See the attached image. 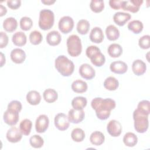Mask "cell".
<instances>
[{
    "label": "cell",
    "mask_w": 150,
    "mask_h": 150,
    "mask_svg": "<svg viewBox=\"0 0 150 150\" xmlns=\"http://www.w3.org/2000/svg\"><path fill=\"white\" fill-rule=\"evenodd\" d=\"M10 56L13 62L16 64H21L25 60L26 53L23 50L19 48H15L11 51Z\"/></svg>",
    "instance_id": "cell-15"
},
{
    "label": "cell",
    "mask_w": 150,
    "mask_h": 150,
    "mask_svg": "<svg viewBox=\"0 0 150 150\" xmlns=\"http://www.w3.org/2000/svg\"><path fill=\"white\" fill-rule=\"evenodd\" d=\"M110 69L111 71L114 73L122 74L126 73L128 69L127 64L121 60L115 61L110 64Z\"/></svg>",
    "instance_id": "cell-16"
},
{
    "label": "cell",
    "mask_w": 150,
    "mask_h": 150,
    "mask_svg": "<svg viewBox=\"0 0 150 150\" xmlns=\"http://www.w3.org/2000/svg\"><path fill=\"white\" fill-rule=\"evenodd\" d=\"M146 64L142 60L137 59L133 62L132 64V70L135 75L141 76L144 74L146 71Z\"/></svg>",
    "instance_id": "cell-18"
},
{
    "label": "cell",
    "mask_w": 150,
    "mask_h": 150,
    "mask_svg": "<svg viewBox=\"0 0 150 150\" xmlns=\"http://www.w3.org/2000/svg\"><path fill=\"white\" fill-rule=\"evenodd\" d=\"M91 11L95 13L101 12L104 8V2L103 0H92L90 4Z\"/></svg>",
    "instance_id": "cell-37"
},
{
    "label": "cell",
    "mask_w": 150,
    "mask_h": 150,
    "mask_svg": "<svg viewBox=\"0 0 150 150\" xmlns=\"http://www.w3.org/2000/svg\"><path fill=\"white\" fill-rule=\"evenodd\" d=\"M26 98L29 104L36 105L40 103L41 101V96L38 91L36 90H31L27 93Z\"/></svg>",
    "instance_id": "cell-22"
},
{
    "label": "cell",
    "mask_w": 150,
    "mask_h": 150,
    "mask_svg": "<svg viewBox=\"0 0 150 150\" xmlns=\"http://www.w3.org/2000/svg\"><path fill=\"white\" fill-rule=\"evenodd\" d=\"M49 120L48 117L45 114L38 116L35 122V129L38 133H43L48 128Z\"/></svg>",
    "instance_id": "cell-9"
},
{
    "label": "cell",
    "mask_w": 150,
    "mask_h": 150,
    "mask_svg": "<svg viewBox=\"0 0 150 150\" xmlns=\"http://www.w3.org/2000/svg\"><path fill=\"white\" fill-rule=\"evenodd\" d=\"M91 105L96 111L97 118L101 120H107L111 114V111L116 106L115 101L110 98L96 97L92 100Z\"/></svg>",
    "instance_id": "cell-1"
},
{
    "label": "cell",
    "mask_w": 150,
    "mask_h": 150,
    "mask_svg": "<svg viewBox=\"0 0 150 150\" xmlns=\"http://www.w3.org/2000/svg\"><path fill=\"white\" fill-rule=\"evenodd\" d=\"M67 52L72 57H77L82 51V45L80 38L76 35H70L67 39Z\"/></svg>",
    "instance_id": "cell-5"
},
{
    "label": "cell",
    "mask_w": 150,
    "mask_h": 150,
    "mask_svg": "<svg viewBox=\"0 0 150 150\" xmlns=\"http://www.w3.org/2000/svg\"><path fill=\"white\" fill-rule=\"evenodd\" d=\"M131 18V15L128 13L118 12L113 16L114 22L120 26H124Z\"/></svg>",
    "instance_id": "cell-17"
},
{
    "label": "cell",
    "mask_w": 150,
    "mask_h": 150,
    "mask_svg": "<svg viewBox=\"0 0 150 150\" xmlns=\"http://www.w3.org/2000/svg\"><path fill=\"white\" fill-rule=\"evenodd\" d=\"M54 66L57 71L64 77L71 76L74 70L73 62L64 55L59 56L55 59Z\"/></svg>",
    "instance_id": "cell-2"
},
{
    "label": "cell",
    "mask_w": 150,
    "mask_h": 150,
    "mask_svg": "<svg viewBox=\"0 0 150 150\" xmlns=\"http://www.w3.org/2000/svg\"><path fill=\"white\" fill-rule=\"evenodd\" d=\"M72 90L77 93H83L87 90L88 86L86 82L81 80H74L71 86Z\"/></svg>",
    "instance_id": "cell-21"
},
{
    "label": "cell",
    "mask_w": 150,
    "mask_h": 150,
    "mask_svg": "<svg viewBox=\"0 0 150 150\" xmlns=\"http://www.w3.org/2000/svg\"><path fill=\"white\" fill-rule=\"evenodd\" d=\"M43 39V36L41 33L38 30L32 31L29 35L30 42L34 45H39L41 43Z\"/></svg>",
    "instance_id": "cell-38"
},
{
    "label": "cell",
    "mask_w": 150,
    "mask_h": 150,
    "mask_svg": "<svg viewBox=\"0 0 150 150\" xmlns=\"http://www.w3.org/2000/svg\"><path fill=\"white\" fill-rule=\"evenodd\" d=\"M122 1H119V0H110L109 1L110 6L111 8L117 10L120 8H121Z\"/></svg>",
    "instance_id": "cell-47"
},
{
    "label": "cell",
    "mask_w": 150,
    "mask_h": 150,
    "mask_svg": "<svg viewBox=\"0 0 150 150\" xmlns=\"http://www.w3.org/2000/svg\"><path fill=\"white\" fill-rule=\"evenodd\" d=\"M143 3L142 0H129L122 1L121 8L124 11H128L132 13L137 12Z\"/></svg>",
    "instance_id": "cell-11"
},
{
    "label": "cell",
    "mask_w": 150,
    "mask_h": 150,
    "mask_svg": "<svg viewBox=\"0 0 150 150\" xmlns=\"http://www.w3.org/2000/svg\"><path fill=\"white\" fill-rule=\"evenodd\" d=\"M124 144L129 147H133L138 142V138L133 132H127L123 137Z\"/></svg>",
    "instance_id": "cell-28"
},
{
    "label": "cell",
    "mask_w": 150,
    "mask_h": 150,
    "mask_svg": "<svg viewBox=\"0 0 150 150\" xmlns=\"http://www.w3.org/2000/svg\"><path fill=\"white\" fill-rule=\"evenodd\" d=\"M5 63V57L4 54L1 52V67H2Z\"/></svg>",
    "instance_id": "cell-50"
},
{
    "label": "cell",
    "mask_w": 150,
    "mask_h": 150,
    "mask_svg": "<svg viewBox=\"0 0 150 150\" xmlns=\"http://www.w3.org/2000/svg\"><path fill=\"white\" fill-rule=\"evenodd\" d=\"M12 40L15 46H23L26 43L27 38L25 33L22 32H17L12 35Z\"/></svg>",
    "instance_id": "cell-24"
},
{
    "label": "cell",
    "mask_w": 150,
    "mask_h": 150,
    "mask_svg": "<svg viewBox=\"0 0 150 150\" xmlns=\"http://www.w3.org/2000/svg\"><path fill=\"white\" fill-rule=\"evenodd\" d=\"M19 25L22 30L28 31L30 30L32 27L33 21L28 16H23L21 19Z\"/></svg>",
    "instance_id": "cell-40"
},
{
    "label": "cell",
    "mask_w": 150,
    "mask_h": 150,
    "mask_svg": "<svg viewBox=\"0 0 150 150\" xmlns=\"http://www.w3.org/2000/svg\"><path fill=\"white\" fill-rule=\"evenodd\" d=\"M32 127V122L29 119H24L19 124V129L24 135H29L30 133Z\"/></svg>",
    "instance_id": "cell-34"
},
{
    "label": "cell",
    "mask_w": 150,
    "mask_h": 150,
    "mask_svg": "<svg viewBox=\"0 0 150 150\" xmlns=\"http://www.w3.org/2000/svg\"><path fill=\"white\" fill-rule=\"evenodd\" d=\"M8 36L4 32H0V47L4 48L5 47L8 43Z\"/></svg>",
    "instance_id": "cell-45"
},
{
    "label": "cell",
    "mask_w": 150,
    "mask_h": 150,
    "mask_svg": "<svg viewBox=\"0 0 150 150\" xmlns=\"http://www.w3.org/2000/svg\"><path fill=\"white\" fill-rule=\"evenodd\" d=\"M105 140V137L104 134L98 131H94L91 133L90 137V142L96 146H99L102 145Z\"/></svg>",
    "instance_id": "cell-25"
},
{
    "label": "cell",
    "mask_w": 150,
    "mask_h": 150,
    "mask_svg": "<svg viewBox=\"0 0 150 150\" xmlns=\"http://www.w3.org/2000/svg\"><path fill=\"white\" fill-rule=\"evenodd\" d=\"M85 112L83 110L70 109L68 112V118L70 122L78 124L81 122L84 118Z\"/></svg>",
    "instance_id": "cell-13"
},
{
    "label": "cell",
    "mask_w": 150,
    "mask_h": 150,
    "mask_svg": "<svg viewBox=\"0 0 150 150\" xmlns=\"http://www.w3.org/2000/svg\"><path fill=\"white\" fill-rule=\"evenodd\" d=\"M90 23L86 19L80 20L77 24V30L81 35H86L90 29Z\"/></svg>",
    "instance_id": "cell-36"
},
{
    "label": "cell",
    "mask_w": 150,
    "mask_h": 150,
    "mask_svg": "<svg viewBox=\"0 0 150 150\" xmlns=\"http://www.w3.org/2000/svg\"><path fill=\"white\" fill-rule=\"evenodd\" d=\"M79 72L80 75L86 80H91L96 75V71L93 67L87 63L82 64L79 67Z\"/></svg>",
    "instance_id": "cell-12"
},
{
    "label": "cell",
    "mask_w": 150,
    "mask_h": 150,
    "mask_svg": "<svg viewBox=\"0 0 150 150\" xmlns=\"http://www.w3.org/2000/svg\"><path fill=\"white\" fill-rule=\"evenodd\" d=\"M100 51V49L97 46L91 45L87 47L86 50V54L88 58H90L94 54Z\"/></svg>",
    "instance_id": "cell-44"
},
{
    "label": "cell",
    "mask_w": 150,
    "mask_h": 150,
    "mask_svg": "<svg viewBox=\"0 0 150 150\" xmlns=\"http://www.w3.org/2000/svg\"><path fill=\"white\" fill-rule=\"evenodd\" d=\"M8 141L12 143H16L19 142L22 138V133L20 129L12 127L9 128L6 134Z\"/></svg>",
    "instance_id": "cell-14"
},
{
    "label": "cell",
    "mask_w": 150,
    "mask_h": 150,
    "mask_svg": "<svg viewBox=\"0 0 150 150\" xmlns=\"http://www.w3.org/2000/svg\"><path fill=\"white\" fill-rule=\"evenodd\" d=\"M142 113L149 115L150 113V102L148 100H142L139 102L137 108Z\"/></svg>",
    "instance_id": "cell-41"
},
{
    "label": "cell",
    "mask_w": 150,
    "mask_h": 150,
    "mask_svg": "<svg viewBox=\"0 0 150 150\" xmlns=\"http://www.w3.org/2000/svg\"><path fill=\"white\" fill-rule=\"evenodd\" d=\"M54 22V15L53 11L50 9H44L40 11L39 18V26L44 30L51 29Z\"/></svg>",
    "instance_id": "cell-3"
},
{
    "label": "cell",
    "mask_w": 150,
    "mask_h": 150,
    "mask_svg": "<svg viewBox=\"0 0 150 150\" xmlns=\"http://www.w3.org/2000/svg\"><path fill=\"white\" fill-rule=\"evenodd\" d=\"M8 6L12 9H17L21 5L20 0H10L7 1Z\"/></svg>",
    "instance_id": "cell-46"
},
{
    "label": "cell",
    "mask_w": 150,
    "mask_h": 150,
    "mask_svg": "<svg viewBox=\"0 0 150 150\" xmlns=\"http://www.w3.org/2000/svg\"><path fill=\"white\" fill-rule=\"evenodd\" d=\"M71 137L74 142H80L84 140L85 138V132L81 128H76L72 130Z\"/></svg>",
    "instance_id": "cell-35"
},
{
    "label": "cell",
    "mask_w": 150,
    "mask_h": 150,
    "mask_svg": "<svg viewBox=\"0 0 150 150\" xmlns=\"http://www.w3.org/2000/svg\"><path fill=\"white\" fill-rule=\"evenodd\" d=\"M46 39L49 45L54 46L58 45L60 43L62 36L58 31L52 30L47 34Z\"/></svg>",
    "instance_id": "cell-19"
},
{
    "label": "cell",
    "mask_w": 150,
    "mask_h": 150,
    "mask_svg": "<svg viewBox=\"0 0 150 150\" xmlns=\"http://www.w3.org/2000/svg\"><path fill=\"white\" fill-rule=\"evenodd\" d=\"M7 12V9L6 7L3 6L2 5H0V16H2L5 15Z\"/></svg>",
    "instance_id": "cell-48"
},
{
    "label": "cell",
    "mask_w": 150,
    "mask_h": 150,
    "mask_svg": "<svg viewBox=\"0 0 150 150\" xmlns=\"http://www.w3.org/2000/svg\"><path fill=\"white\" fill-rule=\"evenodd\" d=\"M133 118L134 120V128L136 131L138 133L145 132L149 127L148 115L135 109L133 112Z\"/></svg>",
    "instance_id": "cell-4"
},
{
    "label": "cell",
    "mask_w": 150,
    "mask_h": 150,
    "mask_svg": "<svg viewBox=\"0 0 150 150\" xmlns=\"http://www.w3.org/2000/svg\"><path fill=\"white\" fill-rule=\"evenodd\" d=\"M104 87L108 90L114 91L117 89L119 86V82L118 80L112 76L108 77L105 79L103 83Z\"/></svg>",
    "instance_id": "cell-27"
},
{
    "label": "cell",
    "mask_w": 150,
    "mask_h": 150,
    "mask_svg": "<svg viewBox=\"0 0 150 150\" xmlns=\"http://www.w3.org/2000/svg\"><path fill=\"white\" fill-rule=\"evenodd\" d=\"M29 143L30 145L35 148H41L44 144V141L42 137L39 135H34L29 139Z\"/></svg>",
    "instance_id": "cell-39"
},
{
    "label": "cell",
    "mask_w": 150,
    "mask_h": 150,
    "mask_svg": "<svg viewBox=\"0 0 150 150\" xmlns=\"http://www.w3.org/2000/svg\"><path fill=\"white\" fill-rule=\"evenodd\" d=\"M105 34L107 39L111 41H114L118 39L120 31L114 25H108L105 29Z\"/></svg>",
    "instance_id": "cell-26"
},
{
    "label": "cell",
    "mask_w": 150,
    "mask_h": 150,
    "mask_svg": "<svg viewBox=\"0 0 150 150\" xmlns=\"http://www.w3.org/2000/svg\"><path fill=\"white\" fill-rule=\"evenodd\" d=\"M87 99L82 96H78L74 97L71 101V105L74 109L83 110L87 105Z\"/></svg>",
    "instance_id": "cell-31"
},
{
    "label": "cell",
    "mask_w": 150,
    "mask_h": 150,
    "mask_svg": "<svg viewBox=\"0 0 150 150\" xmlns=\"http://www.w3.org/2000/svg\"><path fill=\"white\" fill-rule=\"evenodd\" d=\"M19 112L12 109L7 108L4 112L3 119L4 122L9 125H15L19 121Z\"/></svg>",
    "instance_id": "cell-8"
},
{
    "label": "cell",
    "mask_w": 150,
    "mask_h": 150,
    "mask_svg": "<svg viewBox=\"0 0 150 150\" xmlns=\"http://www.w3.org/2000/svg\"><path fill=\"white\" fill-rule=\"evenodd\" d=\"M58 27L62 33L67 34L73 30L74 27L73 19L69 16H64L60 19Z\"/></svg>",
    "instance_id": "cell-6"
},
{
    "label": "cell",
    "mask_w": 150,
    "mask_h": 150,
    "mask_svg": "<svg viewBox=\"0 0 150 150\" xmlns=\"http://www.w3.org/2000/svg\"><path fill=\"white\" fill-rule=\"evenodd\" d=\"M43 97L47 103H52L57 100L58 94L55 90L53 88H47L44 91Z\"/></svg>",
    "instance_id": "cell-30"
},
{
    "label": "cell",
    "mask_w": 150,
    "mask_h": 150,
    "mask_svg": "<svg viewBox=\"0 0 150 150\" xmlns=\"http://www.w3.org/2000/svg\"><path fill=\"white\" fill-rule=\"evenodd\" d=\"M56 2L55 0H42V2L45 5H50Z\"/></svg>",
    "instance_id": "cell-49"
},
{
    "label": "cell",
    "mask_w": 150,
    "mask_h": 150,
    "mask_svg": "<svg viewBox=\"0 0 150 150\" xmlns=\"http://www.w3.org/2000/svg\"><path fill=\"white\" fill-rule=\"evenodd\" d=\"M22 105L20 101L18 100L11 101L8 105V108L12 109L18 112H20L22 110Z\"/></svg>",
    "instance_id": "cell-43"
},
{
    "label": "cell",
    "mask_w": 150,
    "mask_h": 150,
    "mask_svg": "<svg viewBox=\"0 0 150 150\" xmlns=\"http://www.w3.org/2000/svg\"><path fill=\"white\" fill-rule=\"evenodd\" d=\"M139 47L143 49H147L150 46V36L148 35H144L141 37L138 40Z\"/></svg>",
    "instance_id": "cell-42"
},
{
    "label": "cell",
    "mask_w": 150,
    "mask_h": 150,
    "mask_svg": "<svg viewBox=\"0 0 150 150\" xmlns=\"http://www.w3.org/2000/svg\"><path fill=\"white\" fill-rule=\"evenodd\" d=\"M107 52L111 57H118L122 53V48L119 44L112 43L108 47Z\"/></svg>",
    "instance_id": "cell-29"
},
{
    "label": "cell",
    "mask_w": 150,
    "mask_h": 150,
    "mask_svg": "<svg viewBox=\"0 0 150 150\" xmlns=\"http://www.w3.org/2000/svg\"><path fill=\"white\" fill-rule=\"evenodd\" d=\"M90 39L91 42L96 43L102 42L104 39V34L102 29L100 27H94L90 32Z\"/></svg>",
    "instance_id": "cell-20"
},
{
    "label": "cell",
    "mask_w": 150,
    "mask_h": 150,
    "mask_svg": "<svg viewBox=\"0 0 150 150\" xmlns=\"http://www.w3.org/2000/svg\"><path fill=\"white\" fill-rule=\"evenodd\" d=\"M54 123L56 128L60 131H65L69 127L70 121L68 117L64 113H59L56 115Z\"/></svg>",
    "instance_id": "cell-7"
},
{
    "label": "cell",
    "mask_w": 150,
    "mask_h": 150,
    "mask_svg": "<svg viewBox=\"0 0 150 150\" xmlns=\"http://www.w3.org/2000/svg\"><path fill=\"white\" fill-rule=\"evenodd\" d=\"M90 59L92 64L97 67L102 66L105 62V57L101 51L94 54Z\"/></svg>",
    "instance_id": "cell-32"
},
{
    "label": "cell",
    "mask_w": 150,
    "mask_h": 150,
    "mask_svg": "<svg viewBox=\"0 0 150 150\" xmlns=\"http://www.w3.org/2000/svg\"><path fill=\"white\" fill-rule=\"evenodd\" d=\"M107 130L111 136L117 137L121 134L122 125L119 121L115 120H112L108 122L107 126Z\"/></svg>",
    "instance_id": "cell-10"
},
{
    "label": "cell",
    "mask_w": 150,
    "mask_h": 150,
    "mask_svg": "<svg viewBox=\"0 0 150 150\" xmlns=\"http://www.w3.org/2000/svg\"><path fill=\"white\" fill-rule=\"evenodd\" d=\"M17 26V21L13 17H8L3 22V28L6 32H12L16 29Z\"/></svg>",
    "instance_id": "cell-23"
},
{
    "label": "cell",
    "mask_w": 150,
    "mask_h": 150,
    "mask_svg": "<svg viewBox=\"0 0 150 150\" xmlns=\"http://www.w3.org/2000/svg\"><path fill=\"white\" fill-rule=\"evenodd\" d=\"M127 27L128 29L134 33L138 34L142 32L144 26L142 22L140 21L134 20L128 23Z\"/></svg>",
    "instance_id": "cell-33"
}]
</instances>
